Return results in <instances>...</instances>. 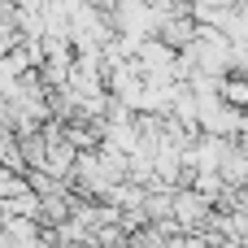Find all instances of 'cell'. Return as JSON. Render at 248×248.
<instances>
[{
  "instance_id": "obj_1",
  "label": "cell",
  "mask_w": 248,
  "mask_h": 248,
  "mask_svg": "<svg viewBox=\"0 0 248 248\" xmlns=\"http://www.w3.org/2000/svg\"><path fill=\"white\" fill-rule=\"evenodd\" d=\"M170 214L179 218V227H201V222L209 218V201H205L201 192H192V187H179V192H174Z\"/></svg>"
},
{
  "instance_id": "obj_2",
  "label": "cell",
  "mask_w": 248,
  "mask_h": 248,
  "mask_svg": "<svg viewBox=\"0 0 248 248\" xmlns=\"http://www.w3.org/2000/svg\"><path fill=\"white\" fill-rule=\"evenodd\" d=\"M218 100L231 105V109H248V78H240V74H222V78H218Z\"/></svg>"
}]
</instances>
